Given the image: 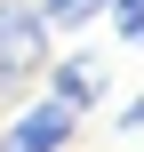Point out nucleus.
I'll return each instance as SVG.
<instances>
[{
    "label": "nucleus",
    "instance_id": "obj_1",
    "mask_svg": "<svg viewBox=\"0 0 144 152\" xmlns=\"http://www.w3.org/2000/svg\"><path fill=\"white\" fill-rule=\"evenodd\" d=\"M48 40L56 24L40 16V0H0V88H24L48 72Z\"/></svg>",
    "mask_w": 144,
    "mask_h": 152
},
{
    "label": "nucleus",
    "instance_id": "obj_2",
    "mask_svg": "<svg viewBox=\"0 0 144 152\" xmlns=\"http://www.w3.org/2000/svg\"><path fill=\"white\" fill-rule=\"evenodd\" d=\"M72 128H80V112H72V104H56V96L40 88V96L8 120L0 152H64V144H72Z\"/></svg>",
    "mask_w": 144,
    "mask_h": 152
},
{
    "label": "nucleus",
    "instance_id": "obj_3",
    "mask_svg": "<svg viewBox=\"0 0 144 152\" xmlns=\"http://www.w3.org/2000/svg\"><path fill=\"white\" fill-rule=\"evenodd\" d=\"M48 96L72 104V112H96L104 104V64L96 56H48Z\"/></svg>",
    "mask_w": 144,
    "mask_h": 152
},
{
    "label": "nucleus",
    "instance_id": "obj_4",
    "mask_svg": "<svg viewBox=\"0 0 144 152\" xmlns=\"http://www.w3.org/2000/svg\"><path fill=\"white\" fill-rule=\"evenodd\" d=\"M112 0H40V16L56 24V32H80V24H96Z\"/></svg>",
    "mask_w": 144,
    "mask_h": 152
},
{
    "label": "nucleus",
    "instance_id": "obj_5",
    "mask_svg": "<svg viewBox=\"0 0 144 152\" xmlns=\"http://www.w3.org/2000/svg\"><path fill=\"white\" fill-rule=\"evenodd\" d=\"M104 16H112V32H120V40H136V48H144V0H112Z\"/></svg>",
    "mask_w": 144,
    "mask_h": 152
},
{
    "label": "nucleus",
    "instance_id": "obj_6",
    "mask_svg": "<svg viewBox=\"0 0 144 152\" xmlns=\"http://www.w3.org/2000/svg\"><path fill=\"white\" fill-rule=\"evenodd\" d=\"M120 136H144V96L128 104V112H120Z\"/></svg>",
    "mask_w": 144,
    "mask_h": 152
}]
</instances>
